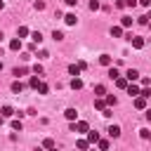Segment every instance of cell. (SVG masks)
Here are the masks:
<instances>
[{
	"mask_svg": "<svg viewBox=\"0 0 151 151\" xmlns=\"http://www.w3.org/2000/svg\"><path fill=\"white\" fill-rule=\"evenodd\" d=\"M71 132H90V125L85 120H78V123H71Z\"/></svg>",
	"mask_w": 151,
	"mask_h": 151,
	"instance_id": "6da1fadb",
	"label": "cell"
},
{
	"mask_svg": "<svg viewBox=\"0 0 151 151\" xmlns=\"http://www.w3.org/2000/svg\"><path fill=\"white\" fill-rule=\"evenodd\" d=\"M125 78H127V83H134V80L139 78V71H137V68H127V71H125Z\"/></svg>",
	"mask_w": 151,
	"mask_h": 151,
	"instance_id": "7a4b0ae2",
	"label": "cell"
},
{
	"mask_svg": "<svg viewBox=\"0 0 151 151\" xmlns=\"http://www.w3.org/2000/svg\"><path fill=\"white\" fill-rule=\"evenodd\" d=\"M130 42H132V47H134V50H142V47H144V38H139V35H132V40H130Z\"/></svg>",
	"mask_w": 151,
	"mask_h": 151,
	"instance_id": "3957f363",
	"label": "cell"
},
{
	"mask_svg": "<svg viewBox=\"0 0 151 151\" xmlns=\"http://www.w3.org/2000/svg\"><path fill=\"white\" fill-rule=\"evenodd\" d=\"M80 71H83V66H80V64H71V66H68V73H71L73 78H78V76H80Z\"/></svg>",
	"mask_w": 151,
	"mask_h": 151,
	"instance_id": "277c9868",
	"label": "cell"
},
{
	"mask_svg": "<svg viewBox=\"0 0 151 151\" xmlns=\"http://www.w3.org/2000/svg\"><path fill=\"white\" fill-rule=\"evenodd\" d=\"M127 85H130V83H127V78H125V76L116 78V87H118V90H127Z\"/></svg>",
	"mask_w": 151,
	"mask_h": 151,
	"instance_id": "5b68a950",
	"label": "cell"
},
{
	"mask_svg": "<svg viewBox=\"0 0 151 151\" xmlns=\"http://www.w3.org/2000/svg\"><path fill=\"white\" fill-rule=\"evenodd\" d=\"M139 92H142V90H139V85H134V83H130V85H127V94H130V97H139Z\"/></svg>",
	"mask_w": 151,
	"mask_h": 151,
	"instance_id": "8992f818",
	"label": "cell"
},
{
	"mask_svg": "<svg viewBox=\"0 0 151 151\" xmlns=\"http://www.w3.org/2000/svg\"><path fill=\"white\" fill-rule=\"evenodd\" d=\"M64 116H66L71 123H76V118H78V111H76V109H66V111H64Z\"/></svg>",
	"mask_w": 151,
	"mask_h": 151,
	"instance_id": "52a82bcc",
	"label": "cell"
},
{
	"mask_svg": "<svg viewBox=\"0 0 151 151\" xmlns=\"http://www.w3.org/2000/svg\"><path fill=\"white\" fill-rule=\"evenodd\" d=\"M94 109H99V111H104V109H109V106H106V99H101V97H97V99H94Z\"/></svg>",
	"mask_w": 151,
	"mask_h": 151,
	"instance_id": "ba28073f",
	"label": "cell"
},
{
	"mask_svg": "<svg viewBox=\"0 0 151 151\" xmlns=\"http://www.w3.org/2000/svg\"><path fill=\"white\" fill-rule=\"evenodd\" d=\"M134 109H146V99L144 97H134Z\"/></svg>",
	"mask_w": 151,
	"mask_h": 151,
	"instance_id": "9c48e42d",
	"label": "cell"
},
{
	"mask_svg": "<svg viewBox=\"0 0 151 151\" xmlns=\"http://www.w3.org/2000/svg\"><path fill=\"white\" fill-rule=\"evenodd\" d=\"M106 132H109V134H111L113 139H116V137H120V127H118V125H111V127H109Z\"/></svg>",
	"mask_w": 151,
	"mask_h": 151,
	"instance_id": "30bf717a",
	"label": "cell"
},
{
	"mask_svg": "<svg viewBox=\"0 0 151 151\" xmlns=\"http://www.w3.org/2000/svg\"><path fill=\"white\" fill-rule=\"evenodd\" d=\"M31 40H33L35 45H40V42H42V33H40V31H35V33H31Z\"/></svg>",
	"mask_w": 151,
	"mask_h": 151,
	"instance_id": "8fae6325",
	"label": "cell"
},
{
	"mask_svg": "<svg viewBox=\"0 0 151 151\" xmlns=\"http://www.w3.org/2000/svg\"><path fill=\"white\" fill-rule=\"evenodd\" d=\"M9 50H21V38H14V40H9Z\"/></svg>",
	"mask_w": 151,
	"mask_h": 151,
	"instance_id": "7c38bea8",
	"label": "cell"
},
{
	"mask_svg": "<svg viewBox=\"0 0 151 151\" xmlns=\"http://www.w3.org/2000/svg\"><path fill=\"white\" fill-rule=\"evenodd\" d=\"M87 142L90 144H97L99 142V132H87Z\"/></svg>",
	"mask_w": 151,
	"mask_h": 151,
	"instance_id": "4fadbf2b",
	"label": "cell"
},
{
	"mask_svg": "<svg viewBox=\"0 0 151 151\" xmlns=\"http://www.w3.org/2000/svg\"><path fill=\"white\" fill-rule=\"evenodd\" d=\"M87 146H90V142H87V139H78V144H76V149H78V151H85Z\"/></svg>",
	"mask_w": 151,
	"mask_h": 151,
	"instance_id": "5bb4252c",
	"label": "cell"
},
{
	"mask_svg": "<svg viewBox=\"0 0 151 151\" xmlns=\"http://www.w3.org/2000/svg\"><path fill=\"white\" fill-rule=\"evenodd\" d=\"M64 21H66L68 26H76V21H78V19H76V14H66V17H64Z\"/></svg>",
	"mask_w": 151,
	"mask_h": 151,
	"instance_id": "9a60e30c",
	"label": "cell"
},
{
	"mask_svg": "<svg viewBox=\"0 0 151 151\" xmlns=\"http://www.w3.org/2000/svg\"><path fill=\"white\" fill-rule=\"evenodd\" d=\"M120 26H123V28L132 26V17H120Z\"/></svg>",
	"mask_w": 151,
	"mask_h": 151,
	"instance_id": "2e32d148",
	"label": "cell"
},
{
	"mask_svg": "<svg viewBox=\"0 0 151 151\" xmlns=\"http://www.w3.org/2000/svg\"><path fill=\"white\" fill-rule=\"evenodd\" d=\"M111 35H113V38H120V35H123V26H113V28H111Z\"/></svg>",
	"mask_w": 151,
	"mask_h": 151,
	"instance_id": "e0dca14e",
	"label": "cell"
},
{
	"mask_svg": "<svg viewBox=\"0 0 151 151\" xmlns=\"http://www.w3.org/2000/svg\"><path fill=\"white\" fill-rule=\"evenodd\" d=\"M99 64H101V66H111V57H109V54H101V57H99Z\"/></svg>",
	"mask_w": 151,
	"mask_h": 151,
	"instance_id": "ac0fdd59",
	"label": "cell"
},
{
	"mask_svg": "<svg viewBox=\"0 0 151 151\" xmlns=\"http://www.w3.org/2000/svg\"><path fill=\"white\" fill-rule=\"evenodd\" d=\"M109 78H113V80H116V78H120V73H118V68H116V66H109Z\"/></svg>",
	"mask_w": 151,
	"mask_h": 151,
	"instance_id": "d6986e66",
	"label": "cell"
},
{
	"mask_svg": "<svg viewBox=\"0 0 151 151\" xmlns=\"http://www.w3.org/2000/svg\"><path fill=\"white\" fill-rule=\"evenodd\" d=\"M21 90H24V85H21L19 80H14V83H12V92H14V94H19Z\"/></svg>",
	"mask_w": 151,
	"mask_h": 151,
	"instance_id": "ffe728a7",
	"label": "cell"
},
{
	"mask_svg": "<svg viewBox=\"0 0 151 151\" xmlns=\"http://www.w3.org/2000/svg\"><path fill=\"white\" fill-rule=\"evenodd\" d=\"M38 92H40V94H47V92H50V85L40 80V85H38Z\"/></svg>",
	"mask_w": 151,
	"mask_h": 151,
	"instance_id": "44dd1931",
	"label": "cell"
},
{
	"mask_svg": "<svg viewBox=\"0 0 151 151\" xmlns=\"http://www.w3.org/2000/svg\"><path fill=\"white\" fill-rule=\"evenodd\" d=\"M71 87H73V90H80V87H83V80H80V78H73V80H71Z\"/></svg>",
	"mask_w": 151,
	"mask_h": 151,
	"instance_id": "7402d4cb",
	"label": "cell"
},
{
	"mask_svg": "<svg viewBox=\"0 0 151 151\" xmlns=\"http://www.w3.org/2000/svg\"><path fill=\"white\" fill-rule=\"evenodd\" d=\"M94 94H97V97L106 94V87H104V85H94Z\"/></svg>",
	"mask_w": 151,
	"mask_h": 151,
	"instance_id": "603a6c76",
	"label": "cell"
},
{
	"mask_svg": "<svg viewBox=\"0 0 151 151\" xmlns=\"http://www.w3.org/2000/svg\"><path fill=\"white\" fill-rule=\"evenodd\" d=\"M9 116H14L12 106H2V118H9Z\"/></svg>",
	"mask_w": 151,
	"mask_h": 151,
	"instance_id": "cb8c5ba5",
	"label": "cell"
},
{
	"mask_svg": "<svg viewBox=\"0 0 151 151\" xmlns=\"http://www.w3.org/2000/svg\"><path fill=\"white\" fill-rule=\"evenodd\" d=\"M42 149H54V139H52V137H47V139L42 142Z\"/></svg>",
	"mask_w": 151,
	"mask_h": 151,
	"instance_id": "d4e9b609",
	"label": "cell"
},
{
	"mask_svg": "<svg viewBox=\"0 0 151 151\" xmlns=\"http://www.w3.org/2000/svg\"><path fill=\"white\" fill-rule=\"evenodd\" d=\"M17 35H19V38H26V35H28V28H26V26H19Z\"/></svg>",
	"mask_w": 151,
	"mask_h": 151,
	"instance_id": "484cf974",
	"label": "cell"
},
{
	"mask_svg": "<svg viewBox=\"0 0 151 151\" xmlns=\"http://www.w3.org/2000/svg\"><path fill=\"white\" fill-rule=\"evenodd\" d=\"M97 144H99V149H101V151H106V149H109V139H99Z\"/></svg>",
	"mask_w": 151,
	"mask_h": 151,
	"instance_id": "4316f807",
	"label": "cell"
},
{
	"mask_svg": "<svg viewBox=\"0 0 151 151\" xmlns=\"http://www.w3.org/2000/svg\"><path fill=\"white\" fill-rule=\"evenodd\" d=\"M12 73H14V76H17V78H19V76H24V73H28V68H14V71H12Z\"/></svg>",
	"mask_w": 151,
	"mask_h": 151,
	"instance_id": "83f0119b",
	"label": "cell"
},
{
	"mask_svg": "<svg viewBox=\"0 0 151 151\" xmlns=\"http://www.w3.org/2000/svg\"><path fill=\"white\" fill-rule=\"evenodd\" d=\"M139 97H144V99H149V97H151V90H149V87H144V90L139 92Z\"/></svg>",
	"mask_w": 151,
	"mask_h": 151,
	"instance_id": "f1b7e54d",
	"label": "cell"
},
{
	"mask_svg": "<svg viewBox=\"0 0 151 151\" xmlns=\"http://www.w3.org/2000/svg\"><path fill=\"white\" fill-rule=\"evenodd\" d=\"M106 106H116V97H113V94L106 97Z\"/></svg>",
	"mask_w": 151,
	"mask_h": 151,
	"instance_id": "f546056e",
	"label": "cell"
},
{
	"mask_svg": "<svg viewBox=\"0 0 151 151\" xmlns=\"http://www.w3.org/2000/svg\"><path fill=\"white\" fill-rule=\"evenodd\" d=\"M52 38H54V40H64V33H61V31H54Z\"/></svg>",
	"mask_w": 151,
	"mask_h": 151,
	"instance_id": "4dcf8cb0",
	"label": "cell"
},
{
	"mask_svg": "<svg viewBox=\"0 0 151 151\" xmlns=\"http://www.w3.org/2000/svg\"><path fill=\"white\" fill-rule=\"evenodd\" d=\"M38 85H40V80L33 76V78H31V87H33V90H38Z\"/></svg>",
	"mask_w": 151,
	"mask_h": 151,
	"instance_id": "1f68e13d",
	"label": "cell"
},
{
	"mask_svg": "<svg viewBox=\"0 0 151 151\" xmlns=\"http://www.w3.org/2000/svg\"><path fill=\"white\" fill-rule=\"evenodd\" d=\"M90 9H99V0H90Z\"/></svg>",
	"mask_w": 151,
	"mask_h": 151,
	"instance_id": "d6a6232c",
	"label": "cell"
},
{
	"mask_svg": "<svg viewBox=\"0 0 151 151\" xmlns=\"http://www.w3.org/2000/svg\"><path fill=\"white\" fill-rule=\"evenodd\" d=\"M12 127L14 130H21V120H12Z\"/></svg>",
	"mask_w": 151,
	"mask_h": 151,
	"instance_id": "836d02e7",
	"label": "cell"
},
{
	"mask_svg": "<svg viewBox=\"0 0 151 151\" xmlns=\"http://www.w3.org/2000/svg\"><path fill=\"white\" fill-rule=\"evenodd\" d=\"M137 2H139V0H125V5H127V7H134Z\"/></svg>",
	"mask_w": 151,
	"mask_h": 151,
	"instance_id": "e575fe53",
	"label": "cell"
},
{
	"mask_svg": "<svg viewBox=\"0 0 151 151\" xmlns=\"http://www.w3.org/2000/svg\"><path fill=\"white\" fill-rule=\"evenodd\" d=\"M139 5H142V7H149V5H151V0H139Z\"/></svg>",
	"mask_w": 151,
	"mask_h": 151,
	"instance_id": "d590c367",
	"label": "cell"
},
{
	"mask_svg": "<svg viewBox=\"0 0 151 151\" xmlns=\"http://www.w3.org/2000/svg\"><path fill=\"white\" fill-rule=\"evenodd\" d=\"M64 2H66L68 7H73V5H78V0H64Z\"/></svg>",
	"mask_w": 151,
	"mask_h": 151,
	"instance_id": "8d00e7d4",
	"label": "cell"
},
{
	"mask_svg": "<svg viewBox=\"0 0 151 151\" xmlns=\"http://www.w3.org/2000/svg\"><path fill=\"white\" fill-rule=\"evenodd\" d=\"M146 120H149V123H151V109H149V111H146Z\"/></svg>",
	"mask_w": 151,
	"mask_h": 151,
	"instance_id": "74e56055",
	"label": "cell"
},
{
	"mask_svg": "<svg viewBox=\"0 0 151 151\" xmlns=\"http://www.w3.org/2000/svg\"><path fill=\"white\" fill-rule=\"evenodd\" d=\"M33 151H45V149H40V146H35V149H33Z\"/></svg>",
	"mask_w": 151,
	"mask_h": 151,
	"instance_id": "f35d334b",
	"label": "cell"
},
{
	"mask_svg": "<svg viewBox=\"0 0 151 151\" xmlns=\"http://www.w3.org/2000/svg\"><path fill=\"white\" fill-rule=\"evenodd\" d=\"M2 7H5V2H2V0H0V9H2Z\"/></svg>",
	"mask_w": 151,
	"mask_h": 151,
	"instance_id": "ab89813d",
	"label": "cell"
},
{
	"mask_svg": "<svg viewBox=\"0 0 151 151\" xmlns=\"http://www.w3.org/2000/svg\"><path fill=\"white\" fill-rule=\"evenodd\" d=\"M47 151H57V146H54V149H47Z\"/></svg>",
	"mask_w": 151,
	"mask_h": 151,
	"instance_id": "60d3db41",
	"label": "cell"
},
{
	"mask_svg": "<svg viewBox=\"0 0 151 151\" xmlns=\"http://www.w3.org/2000/svg\"><path fill=\"white\" fill-rule=\"evenodd\" d=\"M0 40H2V31H0Z\"/></svg>",
	"mask_w": 151,
	"mask_h": 151,
	"instance_id": "b9f144b4",
	"label": "cell"
},
{
	"mask_svg": "<svg viewBox=\"0 0 151 151\" xmlns=\"http://www.w3.org/2000/svg\"><path fill=\"white\" fill-rule=\"evenodd\" d=\"M0 71H2V61H0Z\"/></svg>",
	"mask_w": 151,
	"mask_h": 151,
	"instance_id": "7bdbcfd3",
	"label": "cell"
}]
</instances>
